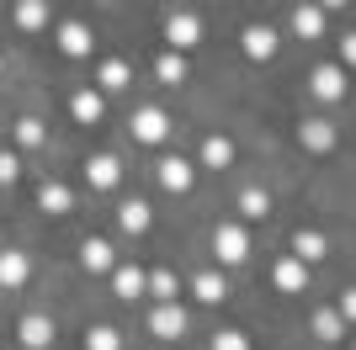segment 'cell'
<instances>
[{"mask_svg": "<svg viewBox=\"0 0 356 350\" xmlns=\"http://www.w3.org/2000/svg\"><path fill=\"white\" fill-rule=\"evenodd\" d=\"M213 255H218L223 265L245 260V255H250V233H245V223H218V228H213Z\"/></svg>", "mask_w": 356, "mask_h": 350, "instance_id": "6da1fadb", "label": "cell"}, {"mask_svg": "<svg viewBox=\"0 0 356 350\" xmlns=\"http://www.w3.org/2000/svg\"><path fill=\"white\" fill-rule=\"evenodd\" d=\"M335 138H341V133H335V122H325V117H303V122H298V144L309 149V154H330Z\"/></svg>", "mask_w": 356, "mask_h": 350, "instance_id": "7a4b0ae2", "label": "cell"}, {"mask_svg": "<svg viewBox=\"0 0 356 350\" xmlns=\"http://www.w3.org/2000/svg\"><path fill=\"white\" fill-rule=\"evenodd\" d=\"M149 335L154 340H181L186 335V308L181 303H160L154 313H149Z\"/></svg>", "mask_w": 356, "mask_h": 350, "instance_id": "3957f363", "label": "cell"}, {"mask_svg": "<svg viewBox=\"0 0 356 350\" xmlns=\"http://www.w3.org/2000/svg\"><path fill=\"white\" fill-rule=\"evenodd\" d=\"M165 38H170V53H181V48H197V38H202V22H197L192 11H170V16H165Z\"/></svg>", "mask_w": 356, "mask_h": 350, "instance_id": "277c9868", "label": "cell"}, {"mask_svg": "<svg viewBox=\"0 0 356 350\" xmlns=\"http://www.w3.org/2000/svg\"><path fill=\"white\" fill-rule=\"evenodd\" d=\"M134 138L138 144H165V138H170V117H165L160 106H138L134 112Z\"/></svg>", "mask_w": 356, "mask_h": 350, "instance_id": "5b68a950", "label": "cell"}, {"mask_svg": "<svg viewBox=\"0 0 356 350\" xmlns=\"http://www.w3.org/2000/svg\"><path fill=\"white\" fill-rule=\"evenodd\" d=\"M160 186L170 191V197H181V191H192V181H197V165L192 160H181V154H170V160H160Z\"/></svg>", "mask_w": 356, "mask_h": 350, "instance_id": "8992f818", "label": "cell"}, {"mask_svg": "<svg viewBox=\"0 0 356 350\" xmlns=\"http://www.w3.org/2000/svg\"><path fill=\"white\" fill-rule=\"evenodd\" d=\"M32 276V260H27V249H0V292H16V287H27Z\"/></svg>", "mask_w": 356, "mask_h": 350, "instance_id": "52a82bcc", "label": "cell"}, {"mask_svg": "<svg viewBox=\"0 0 356 350\" xmlns=\"http://www.w3.org/2000/svg\"><path fill=\"white\" fill-rule=\"evenodd\" d=\"M309 85H314L319 101H341V96H346V69H341V64H319V69L309 74Z\"/></svg>", "mask_w": 356, "mask_h": 350, "instance_id": "ba28073f", "label": "cell"}, {"mask_svg": "<svg viewBox=\"0 0 356 350\" xmlns=\"http://www.w3.org/2000/svg\"><path fill=\"white\" fill-rule=\"evenodd\" d=\"M277 27H245V38H239V48H245V58H255V64H266L271 53H277Z\"/></svg>", "mask_w": 356, "mask_h": 350, "instance_id": "9c48e42d", "label": "cell"}, {"mask_svg": "<svg viewBox=\"0 0 356 350\" xmlns=\"http://www.w3.org/2000/svg\"><path fill=\"white\" fill-rule=\"evenodd\" d=\"M16 335H22L27 350H48L54 345V319H48V313H27V319L16 324Z\"/></svg>", "mask_w": 356, "mask_h": 350, "instance_id": "30bf717a", "label": "cell"}, {"mask_svg": "<svg viewBox=\"0 0 356 350\" xmlns=\"http://www.w3.org/2000/svg\"><path fill=\"white\" fill-rule=\"evenodd\" d=\"M86 181H90L96 191H112V186L122 181V165L112 160V154H90V160H86Z\"/></svg>", "mask_w": 356, "mask_h": 350, "instance_id": "8fae6325", "label": "cell"}, {"mask_svg": "<svg viewBox=\"0 0 356 350\" xmlns=\"http://www.w3.org/2000/svg\"><path fill=\"white\" fill-rule=\"evenodd\" d=\"M59 48L70 58H86L90 48H96V32H90L86 22H64V27H59Z\"/></svg>", "mask_w": 356, "mask_h": 350, "instance_id": "7c38bea8", "label": "cell"}, {"mask_svg": "<svg viewBox=\"0 0 356 350\" xmlns=\"http://www.w3.org/2000/svg\"><path fill=\"white\" fill-rule=\"evenodd\" d=\"M70 112H74V122H86V128H96V122H102V112H106L102 90H74V96H70Z\"/></svg>", "mask_w": 356, "mask_h": 350, "instance_id": "4fadbf2b", "label": "cell"}, {"mask_svg": "<svg viewBox=\"0 0 356 350\" xmlns=\"http://www.w3.org/2000/svg\"><path fill=\"white\" fill-rule=\"evenodd\" d=\"M293 260H298V265L325 260V233H319V228H298V233H293Z\"/></svg>", "mask_w": 356, "mask_h": 350, "instance_id": "5bb4252c", "label": "cell"}, {"mask_svg": "<svg viewBox=\"0 0 356 350\" xmlns=\"http://www.w3.org/2000/svg\"><path fill=\"white\" fill-rule=\"evenodd\" d=\"M192 292H197V303H223L229 297V281H223V271H197L192 276Z\"/></svg>", "mask_w": 356, "mask_h": 350, "instance_id": "9a60e30c", "label": "cell"}, {"mask_svg": "<svg viewBox=\"0 0 356 350\" xmlns=\"http://www.w3.org/2000/svg\"><path fill=\"white\" fill-rule=\"evenodd\" d=\"M106 276H112V292H118L122 303H128V297H144V271H138V265H112Z\"/></svg>", "mask_w": 356, "mask_h": 350, "instance_id": "2e32d148", "label": "cell"}, {"mask_svg": "<svg viewBox=\"0 0 356 350\" xmlns=\"http://www.w3.org/2000/svg\"><path fill=\"white\" fill-rule=\"evenodd\" d=\"M149 223H154V212H149V202H138V197L118 207V228L122 233H149Z\"/></svg>", "mask_w": 356, "mask_h": 350, "instance_id": "e0dca14e", "label": "cell"}, {"mask_svg": "<svg viewBox=\"0 0 356 350\" xmlns=\"http://www.w3.org/2000/svg\"><path fill=\"white\" fill-rule=\"evenodd\" d=\"M271 281H277V292H303V287H309V265H298L293 255H287V260H277Z\"/></svg>", "mask_w": 356, "mask_h": 350, "instance_id": "ac0fdd59", "label": "cell"}, {"mask_svg": "<svg viewBox=\"0 0 356 350\" xmlns=\"http://www.w3.org/2000/svg\"><path fill=\"white\" fill-rule=\"evenodd\" d=\"M38 207H43V212H70L74 191L64 186V181H43V186H38Z\"/></svg>", "mask_w": 356, "mask_h": 350, "instance_id": "d6986e66", "label": "cell"}, {"mask_svg": "<svg viewBox=\"0 0 356 350\" xmlns=\"http://www.w3.org/2000/svg\"><path fill=\"white\" fill-rule=\"evenodd\" d=\"M202 165H213V170H229V165H234V144H229L223 133H208V138H202Z\"/></svg>", "mask_w": 356, "mask_h": 350, "instance_id": "ffe728a7", "label": "cell"}, {"mask_svg": "<svg viewBox=\"0 0 356 350\" xmlns=\"http://www.w3.org/2000/svg\"><path fill=\"white\" fill-rule=\"evenodd\" d=\"M80 265H86V271H112V265H118V255H112V244H106V239H86V244H80Z\"/></svg>", "mask_w": 356, "mask_h": 350, "instance_id": "44dd1931", "label": "cell"}, {"mask_svg": "<svg viewBox=\"0 0 356 350\" xmlns=\"http://www.w3.org/2000/svg\"><path fill=\"white\" fill-rule=\"evenodd\" d=\"M144 292H149V297H160V303H176L181 276H176V271H144Z\"/></svg>", "mask_w": 356, "mask_h": 350, "instance_id": "7402d4cb", "label": "cell"}, {"mask_svg": "<svg viewBox=\"0 0 356 350\" xmlns=\"http://www.w3.org/2000/svg\"><path fill=\"white\" fill-rule=\"evenodd\" d=\"M48 22H54V11H48L43 0H22V6H16V27L22 32H43Z\"/></svg>", "mask_w": 356, "mask_h": 350, "instance_id": "603a6c76", "label": "cell"}, {"mask_svg": "<svg viewBox=\"0 0 356 350\" xmlns=\"http://www.w3.org/2000/svg\"><path fill=\"white\" fill-rule=\"evenodd\" d=\"M293 32L298 38H319L325 32V6H293Z\"/></svg>", "mask_w": 356, "mask_h": 350, "instance_id": "cb8c5ba5", "label": "cell"}, {"mask_svg": "<svg viewBox=\"0 0 356 350\" xmlns=\"http://www.w3.org/2000/svg\"><path fill=\"white\" fill-rule=\"evenodd\" d=\"M154 80H160V85H181V80H186V58L165 48V53L154 58Z\"/></svg>", "mask_w": 356, "mask_h": 350, "instance_id": "d4e9b609", "label": "cell"}, {"mask_svg": "<svg viewBox=\"0 0 356 350\" xmlns=\"http://www.w3.org/2000/svg\"><path fill=\"white\" fill-rule=\"evenodd\" d=\"M266 212H271V197L261 186H245V191H239V218H255V223H261Z\"/></svg>", "mask_w": 356, "mask_h": 350, "instance_id": "484cf974", "label": "cell"}, {"mask_svg": "<svg viewBox=\"0 0 356 350\" xmlns=\"http://www.w3.org/2000/svg\"><path fill=\"white\" fill-rule=\"evenodd\" d=\"M314 335H319V340H341L346 335L341 313H335V308H319V313H314Z\"/></svg>", "mask_w": 356, "mask_h": 350, "instance_id": "4316f807", "label": "cell"}, {"mask_svg": "<svg viewBox=\"0 0 356 350\" xmlns=\"http://www.w3.org/2000/svg\"><path fill=\"white\" fill-rule=\"evenodd\" d=\"M16 144H22V149L43 144V117H16Z\"/></svg>", "mask_w": 356, "mask_h": 350, "instance_id": "83f0119b", "label": "cell"}, {"mask_svg": "<svg viewBox=\"0 0 356 350\" xmlns=\"http://www.w3.org/2000/svg\"><path fill=\"white\" fill-rule=\"evenodd\" d=\"M96 80H102V90H122V85H128V64H122V58H106Z\"/></svg>", "mask_w": 356, "mask_h": 350, "instance_id": "f1b7e54d", "label": "cell"}, {"mask_svg": "<svg viewBox=\"0 0 356 350\" xmlns=\"http://www.w3.org/2000/svg\"><path fill=\"white\" fill-rule=\"evenodd\" d=\"M86 350H122V340H118L112 324H96V329L86 335Z\"/></svg>", "mask_w": 356, "mask_h": 350, "instance_id": "f546056e", "label": "cell"}, {"mask_svg": "<svg viewBox=\"0 0 356 350\" xmlns=\"http://www.w3.org/2000/svg\"><path fill=\"white\" fill-rule=\"evenodd\" d=\"M213 350H250V335H239V329H218V335H213Z\"/></svg>", "mask_w": 356, "mask_h": 350, "instance_id": "4dcf8cb0", "label": "cell"}, {"mask_svg": "<svg viewBox=\"0 0 356 350\" xmlns=\"http://www.w3.org/2000/svg\"><path fill=\"white\" fill-rule=\"evenodd\" d=\"M16 175H22V160L11 149H0V186H16Z\"/></svg>", "mask_w": 356, "mask_h": 350, "instance_id": "1f68e13d", "label": "cell"}]
</instances>
